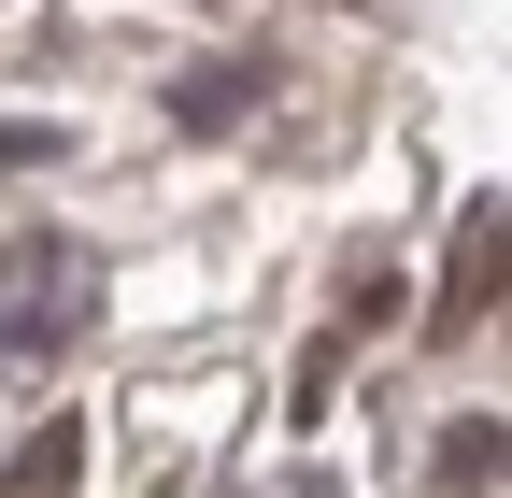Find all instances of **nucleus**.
<instances>
[{
    "instance_id": "nucleus-1",
    "label": "nucleus",
    "mask_w": 512,
    "mask_h": 498,
    "mask_svg": "<svg viewBox=\"0 0 512 498\" xmlns=\"http://www.w3.org/2000/svg\"><path fill=\"white\" fill-rule=\"evenodd\" d=\"M498 271H512V214H498V185H484V200L456 214V299H441V314H498Z\"/></svg>"
},
{
    "instance_id": "nucleus-2",
    "label": "nucleus",
    "mask_w": 512,
    "mask_h": 498,
    "mask_svg": "<svg viewBox=\"0 0 512 498\" xmlns=\"http://www.w3.org/2000/svg\"><path fill=\"white\" fill-rule=\"evenodd\" d=\"M441 484H456V498H498V413L441 427Z\"/></svg>"
},
{
    "instance_id": "nucleus-3",
    "label": "nucleus",
    "mask_w": 512,
    "mask_h": 498,
    "mask_svg": "<svg viewBox=\"0 0 512 498\" xmlns=\"http://www.w3.org/2000/svg\"><path fill=\"white\" fill-rule=\"evenodd\" d=\"M57 484H72V427H43V442L15 456V484H0V498H57Z\"/></svg>"
}]
</instances>
